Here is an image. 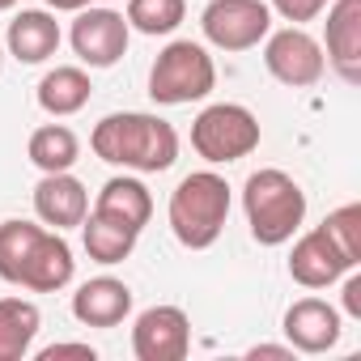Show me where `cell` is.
Here are the masks:
<instances>
[{"label": "cell", "mask_w": 361, "mask_h": 361, "mask_svg": "<svg viewBox=\"0 0 361 361\" xmlns=\"http://www.w3.org/2000/svg\"><path fill=\"white\" fill-rule=\"evenodd\" d=\"M30 161L43 170V174H56V170H73L77 157H81V140L68 123H43L30 132V145H26Z\"/></svg>", "instance_id": "44dd1931"}, {"label": "cell", "mask_w": 361, "mask_h": 361, "mask_svg": "<svg viewBox=\"0 0 361 361\" xmlns=\"http://www.w3.org/2000/svg\"><path fill=\"white\" fill-rule=\"evenodd\" d=\"M90 94H94V85H90V73L81 64H56L51 73H43L35 98H39V106L47 115L68 119V115H77V111L90 106Z\"/></svg>", "instance_id": "e0dca14e"}, {"label": "cell", "mask_w": 361, "mask_h": 361, "mask_svg": "<svg viewBox=\"0 0 361 361\" xmlns=\"http://www.w3.org/2000/svg\"><path fill=\"white\" fill-rule=\"evenodd\" d=\"M327 5H331V0H268V9H276V13H281L285 22H293V26L323 18Z\"/></svg>", "instance_id": "d4e9b609"}, {"label": "cell", "mask_w": 361, "mask_h": 361, "mask_svg": "<svg viewBox=\"0 0 361 361\" xmlns=\"http://www.w3.org/2000/svg\"><path fill=\"white\" fill-rule=\"evenodd\" d=\"M264 68L289 85V90H310L323 81L327 73V60H323V47L314 35H306L302 26H285V30H268V43H264Z\"/></svg>", "instance_id": "ba28073f"}, {"label": "cell", "mask_w": 361, "mask_h": 361, "mask_svg": "<svg viewBox=\"0 0 361 361\" xmlns=\"http://www.w3.org/2000/svg\"><path fill=\"white\" fill-rule=\"evenodd\" d=\"M243 209H247L251 238L259 247H281L306 221V192L293 174L264 166L243 183Z\"/></svg>", "instance_id": "7a4b0ae2"}, {"label": "cell", "mask_w": 361, "mask_h": 361, "mask_svg": "<svg viewBox=\"0 0 361 361\" xmlns=\"http://www.w3.org/2000/svg\"><path fill=\"white\" fill-rule=\"evenodd\" d=\"M136 238H140V230H132V226H123V221H115V217H106V213H85V221H81V243H85V255L94 259V264H123L132 251H136Z\"/></svg>", "instance_id": "d6986e66"}, {"label": "cell", "mask_w": 361, "mask_h": 361, "mask_svg": "<svg viewBox=\"0 0 361 361\" xmlns=\"http://www.w3.org/2000/svg\"><path fill=\"white\" fill-rule=\"evenodd\" d=\"M136 361H183L192 353V319L183 306H149L132 323Z\"/></svg>", "instance_id": "9c48e42d"}, {"label": "cell", "mask_w": 361, "mask_h": 361, "mask_svg": "<svg viewBox=\"0 0 361 361\" xmlns=\"http://www.w3.org/2000/svg\"><path fill=\"white\" fill-rule=\"evenodd\" d=\"M39 234H43V226H35V221H22V217H13V221H0V281L18 285V276H22V268H26V259H30V247L39 243Z\"/></svg>", "instance_id": "603a6c76"}, {"label": "cell", "mask_w": 361, "mask_h": 361, "mask_svg": "<svg viewBox=\"0 0 361 361\" xmlns=\"http://www.w3.org/2000/svg\"><path fill=\"white\" fill-rule=\"evenodd\" d=\"M85 5H94V0H47V9H56V13H77Z\"/></svg>", "instance_id": "f1b7e54d"}, {"label": "cell", "mask_w": 361, "mask_h": 361, "mask_svg": "<svg viewBox=\"0 0 361 361\" xmlns=\"http://www.w3.org/2000/svg\"><path fill=\"white\" fill-rule=\"evenodd\" d=\"M43 314L26 298H0V361H22L35 348Z\"/></svg>", "instance_id": "ffe728a7"}, {"label": "cell", "mask_w": 361, "mask_h": 361, "mask_svg": "<svg viewBox=\"0 0 361 361\" xmlns=\"http://www.w3.org/2000/svg\"><path fill=\"white\" fill-rule=\"evenodd\" d=\"M323 234L344 251V259L357 268L361 264V204H340L336 213L323 217Z\"/></svg>", "instance_id": "cb8c5ba5"}, {"label": "cell", "mask_w": 361, "mask_h": 361, "mask_svg": "<svg viewBox=\"0 0 361 361\" xmlns=\"http://www.w3.org/2000/svg\"><path fill=\"white\" fill-rule=\"evenodd\" d=\"M285 340L293 353H327L340 344V331H344V319L331 302L323 298H302L285 310V323H281Z\"/></svg>", "instance_id": "8fae6325"}, {"label": "cell", "mask_w": 361, "mask_h": 361, "mask_svg": "<svg viewBox=\"0 0 361 361\" xmlns=\"http://www.w3.org/2000/svg\"><path fill=\"white\" fill-rule=\"evenodd\" d=\"M128 39H132V26L111 5H85V9H77V22L68 30V43L77 51V60L90 64V68H115L128 56Z\"/></svg>", "instance_id": "52a82bcc"}, {"label": "cell", "mask_w": 361, "mask_h": 361, "mask_svg": "<svg viewBox=\"0 0 361 361\" xmlns=\"http://www.w3.org/2000/svg\"><path fill=\"white\" fill-rule=\"evenodd\" d=\"M35 213H39V221L47 230H73L90 213V192L73 170L43 174L35 183Z\"/></svg>", "instance_id": "7c38bea8"}, {"label": "cell", "mask_w": 361, "mask_h": 361, "mask_svg": "<svg viewBox=\"0 0 361 361\" xmlns=\"http://www.w3.org/2000/svg\"><path fill=\"white\" fill-rule=\"evenodd\" d=\"M60 22L56 13L47 9H22L13 22H9V35H5V47L18 64H43L60 51Z\"/></svg>", "instance_id": "2e32d148"}, {"label": "cell", "mask_w": 361, "mask_h": 361, "mask_svg": "<svg viewBox=\"0 0 361 361\" xmlns=\"http://www.w3.org/2000/svg\"><path fill=\"white\" fill-rule=\"evenodd\" d=\"M348 281H344V314L348 319H361V272H344Z\"/></svg>", "instance_id": "484cf974"}, {"label": "cell", "mask_w": 361, "mask_h": 361, "mask_svg": "<svg viewBox=\"0 0 361 361\" xmlns=\"http://www.w3.org/2000/svg\"><path fill=\"white\" fill-rule=\"evenodd\" d=\"M9 9H18V0H0V13H9Z\"/></svg>", "instance_id": "f546056e"}, {"label": "cell", "mask_w": 361, "mask_h": 361, "mask_svg": "<svg viewBox=\"0 0 361 361\" xmlns=\"http://www.w3.org/2000/svg\"><path fill=\"white\" fill-rule=\"evenodd\" d=\"M259 136H264L259 119L243 102H213L192 123V149L213 166H230V161L255 153Z\"/></svg>", "instance_id": "5b68a950"}, {"label": "cell", "mask_w": 361, "mask_h": 361, "mask_svg": "<svg viewBox=\"0 0 361 361\" xmlns=\"http://www.w3.org/2000/svg\"><path fill=\"white\" fill-rule=\"evenodd\" d=\"M353 264L344 259V251L323 234V226H314L310 234H302L289 251V276L302 285V289H327L336 285Z\"/></svg>", "instance_id": "4fadbf2b"}, {"label": "cell", "mask_w": 361, "mask_h": 361, "mask_svg": "<svg viewBox=\"0 0 361 361\" xmlns=\"http://www.w3.org/2000/svg\"><path fill=\"white\" fill-rule=\"evenodd\" d=\"M217 85V64L213 56L192 43V39H174L157 51L153 68H149V98L157 106H188L209 98Z\"/></svg>", "instance_id": "277c9868"}, {"label": "cell", "mask_w": 361, "mask_h": 361, "mask_svg": "<svg viewBox=\"0 0 361 361\" xmlns=\"http://www.w3.org/2000/svg\"><path fill=\"white\" fill-rule=\"evenodd\" d=\"M170 230L188 251H209L230 221V183L213 170H196L170 192Z\"/></svg>", "instance_id": "3957f363"}, {"label": "cell", "mask_w": 361, "mask_h": 361, "mask_svg": "<svg viewBox=\"0 0 361 361\" xmlns=\"http://www.w3.org/2000/svg\"><path fill=\"white\" fill-rule=\"evenodd\" d=\"M90 149L106 166H123V170H136V174H161L178 157V132L157 115L115 111L94 128Z\"/></svg>", "instance_id": "6da1fadb"}, {"label": "cell", "mask_w": 361, "mask_h": 361, "mask_svg": "<svg viewBox=\"0 0 361 361\" xmlns=\"http://www.w3.org/2000/svg\"><path fill=\"white\" fill-rule=\"evenodd\" d=\"M128 26L157 39V35H174L188 18V0H128Z\"/></svg>", "instance_id": "7402d4cb"}, {"label": "cell", "mask_w": 361, "mask_h": 361, "mask_svg": "<svg viewBox=\"0 0 361 361\" xmlns=\"http://www.w3.org/2000/svg\"><path fill=\"white\" fill-rule=\"evenodd\" d=\"M94 213H106V217H115L132 230H145L149 217H153V196L136 174H115L102 183V192L94 200Z\"/></svg>", "instance_id": "ac0fdd59"}, {"label": "cell", "mask_w": 361, "mask_h": 361, "mask_svg": "<svg viewBox=\"0 0 361 361\" xmlns=\"http://www.w3.org/2000/svg\"><path fill=\"white\" fill-rule=\"evenodd\" d=\"M200 30L217 51H251L272 30L268 0H209L200 13Z\"/></svg>", "instance_id": "8992f818"}, {"label": "cell", "mask_w": 361, "mask_h": 361, "mask_svg": "<svg viewBox=\"0 0 361 361\" xmlns=\"http://www.w3.org/2000/svg\"><path fill=\"white\" fill-rule=\"evenodd\" d=\"M132 314V289L119 276H94L73 293V319L85 327H119Z\"/></svg>", "instance_id": "9a60e30c"}, {"label": "cell", "mask_w": 361, "mask_h": 361, "mask_svg": "<svg viewBox=\"0 0 361 361\" xmlns=\"http://www.w3.org/2000/svg\"><path fill=\"white\" fill-rule=\"evenodd\" d=\"M56 357H81V361H94L98 353H94L90 344H47V348L39 353V361H56Z\"/></svg>", "instance_id": "4316f807"}, {"label": "cell", "mask_w": 361, "mask_h": 361, "mask_svg": "<svg viewBox=\"0 0 361 361\" xmlns=\"http://www.w3.org/2000/svg\"><path fill=\"white\" fill-rule=\"evenodd\" d=\"M247 357H293V348L289 344H255Z\"/></svg>", "instance_id": "83f0119b"}, {"label": "cell", "mask_w": 361, "mask_h": 361, "mask_svg": "<svg viewBox=\"0 0 361 361\" xmlns=\"http://www.w3.org/2000/svg\"><path fill=\"white\" fill-rule=\"evenodd\" d=\"M327 30H323V60L336 68L344 85L361 81V0H331L323 9Z\"/></svg>", "instance_id": "30bf717a"}, {"label": "cell", "mask_w": 361, "mask_h": 361, "mask_svg": "<svg viewBox=\"0 0 361 361\" xmlns=\"http://www.w3.org/2000/svg\"><path fill=\"white\" fill-rule=\"evenodd\" d=\"M0 73H5V47H0Z\"/></svg>", "instance_id": "4dcf8cb0"}, {"label": "cell", "mask_w": 361, "mask_h": 361, "mask_svg": "<svg viewBox=\"0 0 361 361\" xmlns=\"http://www.w3.org/2000/svg\"><path fill=\"white\" fill-rule=\"evenodd\" d=\"M73 272H77L73 247L64 243L60 230H47V226H43V234H39V243L30 247V259H26L22 276H18V285L30 289V293H60V289L73 281Z\"/></svg>", "instance_id": "5bb4252c"}, {"label": "cell", "mask_w": 361, "mask_h": 361, "mask_svg": "<svg viewBox=\"0 0 361 361\" xmlns=\"http://www.w3.org/2000/svg\"><path fill=\"white\" fill-rule=\"evenodd\" d=\"M94 5H111V0H94Z\"/></svg>", "instance_id": "1f68e13d"}]
</instances>
